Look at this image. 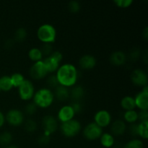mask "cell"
Segmentation results:
<instances>
[{"mask_svg":"<svg viewBox=\"0 0 148 148\" xmlns=\"http://www.w3.org/2000/svg\"><path fill=\"white\" fill-rule=\"evenodd\" d=\"M55 75L57 77L59 85L66 88L75 85L78 79L77 69L75 65L70 63L60 65Z\"/></svg>","mask_w":148,"mask_h":148,"instance_id":"cell-1","label":"cell"},{"mask_svg":"<svg viewBox=\"0 0 148 148\" xmlns=\"http://www.w3.org/2000/svg\"><path fill=\"white\" fill-rule=\"evenodd\" d=\"M54 95L49 88H42L35 91L33 97V102L38 108H46L52 105L54 101Z\"/></svg>","mask_w":148,"mask_h":148,"instance_id":"cell-2","label":"cell"},{"mask_svg":"<svg viewBox=\"0 0 148 148\" xmlns=\"http://www.w3.org/2000/svg\"><path fill=\"white\" fill-rule=\"evenodd\" d=\"M37 37L43 43L51 44L56 40V28L49 23L41 25L37 30Z\"/></svg>","mask_w":148,"mask_h":148,"instance_id":"cell-3","label":"cell"},{"mask_svg":"<svg viewBox=\"0 0 148 148\" xmlns=\"http://www.w3.org/2000/svg\"><path fill=\"white\" fill-rule=\"evenodd\" d=\"M82 125L78 120L73 119L62 122L60 125V130L62 134L66 137H74L77 135L81 131Z\"/></svg>","mask_w":148,"mask_h":148,"instance_id":"cell-4","label":"cell"},{"mask_svg":"<svg viewBox=\"0 0 148 148\" xmlns=\"http://www.w3.org/2000/svg\"><path fill=\"white\" fill-rule=\"evenodd\" d=\"M63 59V55L59 51L52 52L50 56H47L43 60L48 73H53L56 72L60 66V63Z\"/></svg>","mask_w":148,"mask_h":148,"instance_id":"cell-5","label":"cell"},{"mask_svg":"<svg viewBox=\"0 0 148 148\" xmlns=\"http://www.w3.org/2000/svg\"><path fill=\"white\" fill-rule=\"evenodd\" d=\"M17 88H18V94L20 99L25 101L33 99L35 93V88L32 81L25 79Z\"/></svg>","mask_w":148,"mask_h":148,"instance_id":"cell-6","label":"cell"},{"mask_svg":"<svg viewBox=\"0 0 148 148\" xmlns=\"http://www.w3.org/2000/svg\"><path fill=\"white\" fill-rule=\"evenodd\" d=\"M103 133V129L97 125L95 122H90L87 124L82 131V134L85 138L90 141H93L99 139Z\"/></svg>","mask_w":148,"mask_h":148,"instance_id":"cell-7","label":"cell"},{"mask_svg":"<svg viewBox=\"0 0 148 148\" xmlns=\"http://www.w3.org/2000/svg\"><path fill=\"white\" fill-rule=\"evenodd\" d=\"M5 121H7V123L11 126L18 127L24 123V114L23 111L17 108L10 109L5 115Z\"/></svg>","mask_w":148,"mask_h":148,"instance_id":"cell-8","label":"cell"},{"mask_svg":"<svg viewBox=\"0 0 148 148\" xmlns=\"http://www.w3.org/2000/svg\"><path fill=\"white\" fill-rule=\"evenodd\" d=\"M59 124L57 119L53 116L46 115L42 119V127L44 134L50 136L57 130Z\"/></svg>","mask_w":148,"mask_h":148,"instance_id":"cell-9","label":"cell"},{"mask_svg":"<svg viewBox=\"0 0 148 148\" xmlns=\"http://www.w3.org/2000/svg\"><path fill=\"white\" fill-rule=\"evenodd\" d=\"M29 74L33 79H41L44 78L49 73L42 60L34 62V64H33L29 70Z\"/></svg>","mask_w":148,"mask_h":148,"instance_id":"cell-10","label":"cell"},{"mask_svg":"<svg viewBox=\"0 0 148 148\" xmlns=\"http://www.w3.org/2000/svg\"><path fill=\"white\" fill-rule=\"evenodd\" d=\"M112 117L107 110H99L94 115V121L101 128L106 127L111 124Z\"/></svg>","mask_w":148,"mask_h":148,"instance_id":"cell-11","label":"cell"},{"mask_svg":"<svg viewBox=\"0 0 148 148\" xmlns=\"http://www.w3.org/2000/svg\"><path fill=\"white\" fill-rule=\"evenodd\" d=\"M131 81L134 85L144 87L147 85L148 76L147 72L142 69H135L131 74Z\"/></svg>","mask_w":148,"mask_h":148,"instance_id":"cell-12","label":"cell"},{"mask_svg":"<svg viewBox=\"0 0 148 148\" xmlns=\"http://www.w3.org/2000/svg\"><path fill=\"white\" fill-rule=\"evenodd\" d=\"M135 106L140 110L148 109V85L143 88L141 91L138 92L134 97Z\"/></svg>","mask_w":148,"mask_h":148,"instance_id":"cell-13","label":"cell"},{"mask_svg":"<svg viewBox=\"0 0 148 148\" xmlns=\"http://www.w3.org/2000/svg\"><path fill=\"white\" fill-rule=\"evenodd\" d=\"M75 116V113L71 105L63 106L59 110L57 114V118L61 123L73 119Z\"/></svg>","mask_w":148,"mask_h":148,"instance_id":"cell-14","label":"cell"},{"mask_svg":"<svg viewBox=\"0 0 148 148\" xmlns=\"http://www.w3.org/2000/svg\"><path fill=\"white\" fill-rule=\"evenodd\" d=\"M96 58L91 54L83 55L79 60V65L80 68L85 70L93 69L96 65Z\"/></svg>","mask_w":148,"mask_h":148,"instance_id":"cell-15","label":"cell"},{"mask_svg":"<svg viewBox=\"0 0 148 148\" xmlns=\"http://www.w3.org/2000/svg\"><path fill=\"white\" fill-rule=\"evenodd\" d=\"M127 124L124 120H115L111 124V134L116 136L123 135L127 130Z\"/></svg>","mask_w":148,"mask_h":148,"instance_id":"cell-16","label":"cell"},{"mask_svg":"<svg viewBox=\"0 0 148 148\" xmlns=\"http://www.w3.org/2000/svg\"><path fill=\"white\" fill-rule=\"evenodd\" d=\"M127 56L122 51H116L111 54L109 61L112 64L115 66H122L125 64Z\"/></svg>","mask_w":148,"mask_h":148,"instance_id":"cell-17","label":"cell"},{"mask_svg":"<svg viewBox=\"0 0 148 148\" xmlns=\"http://www.w3.org/2000/svg\"><path fill=\"white\" fill-rule=\"evenodd\" d=\"M85 90L83 86L74 85L71 90H69V98H72L74 101H80L85 96Z\"/></svg>","mask_w":148,"mask_h":148,"instance_id":"cell-18","label":"cell"},{"mask_svg":"<svg viewBox=\"0 0 148 148\" xmlns=\"http://www.w3.org/2000/svg\"><path fill=\"white\" fill-rule=\"evenodd\" d=\"M54 98H56L59 101H65L69 98V90L66 87L59 85L55 88Z\"/></svg>","mask_w":148,"mask_h":148,"instance_id":"cell-19","label":"cell"},{"mask_svg":"<svg viewBox=\"0 0 148 148\" xmlns=\"http://www.w3.org/2000/svg\"><path fill=\"white\" fill-rule=\"evenodd\" d=\"M120 104H121V108L125 111L134 110L136 107L134 97L131 96V95H126V96L123 97L121 98Z\"/></svg>","mask_w":148,"mask_h":148,"instance_id":"cell-20","label":"cell"},{"mask_svg":"<svg viewBox=\"0 0 148 148\" xmlns=\"http://www.w3.org/2000/svg\"><path fill=\"white\" fill-rule=\"evenodd\" d=\"M99 139L101 145L106 148L111 147L114 145V143H115L114 135L111 134V133H103Z\"/></svg>","mask_w":148,"mask_h":148,"instance_id":"cell-21","label":"cell"},{"mask_svg":"<svg viewBox=\"0 0 148 148\" xmlns=\"http://www.w3.org/2000/svg\"><path fill=\"white\" fill-rule=\"evenodd\" d=\"M13 88L10 76L9 75H3L0 77V90L8 92L11 90Z\"/></svg>","mask_w":148,"mask_h":148,"instance_id":"cell-22","label":"cell"},{"mask_svg":"<svg viewBox=\"0 0 148 148\" xmlns=\"http://www.w3.org/2000/svg\"><path fill=\"white\" fill-rule=\"evenodd\" d=\"M138 136L144 140L148 138V121H140L137 123Z\"/></svg>","mask_w":148,"mask_h":148,"instance_id":"cell-23","label":"cell"},{"mask_svg":"<svg viewBox=\"0 0 148 148\" xmlns=\"http://www.w3.org/2000/svg\"><path fill=\"white\" fill-rule=\"evenodd\" d=\"M124 121L125 122L134 124L138 121V112L135 110H130V111H125L124 116Z\"/></svg>","mask_w":148,"mask_h":148,"instance_id":"cell-24","label":"cell"},{"mask_svg":"<svg viewBox=\"0 0 148 148\" xmlns=\"http://www.w3.org/2000/svg\"><path fill=\"white\" fill-rule=\"evenodd\" d=\"M28 57L33 62H39V61L43 60V54L40 51V49L38 48H32L29 50L28 51Z\"/></svg>","mask_w":148,"mask_h":148,"instance_id":"cell-25","label":"cell"},{"mask_svg":"<svg viewBox=\"0 0 148 148\" xmlns=\"http://www.w3.org/2000/svg\"><path fill=\"white\" fill-rule=\"evenodd\" d=\"M10 79H11L13 88H18L25 79L23 74L20 73V72L13 73L12 75H10Z\"/></svg>","mask_w":148,"mask_h":148,"instance_id":"cell-26","label":"cell"},{"mask_svg":"<svg viewBox=\"0 0 148 148\" xmlns=\"http://www.w3.org/2000/svg\"><path fill=\"white\" fill-rule=\"evenodd\" d=\"M13 136L10 132L5 131L0 134V145L2 146H8L12 143Z\"/></svg>","mask_w":148,"mask_h":148,"instance_id":"cell-27","label":"cell"},{"mask_svg":"<svg viewBox=\"0 0 148 148\" xmlns=\"http://www.w3.org/2000/svg\"><path fill=\"white\" fill-rule=\"evenodd\" d=\"M27 36V32L25 27H18L14 33V40L17 42H23V40H25Z\"/></svg>","mask_w":148,"mask_h":148,"instance_id":"cell-28","label":"cell"},{"mask_svg":"<svg viewBox=\"0 0 148 148\" xmlns=\"http://www.w3.org/2000/svg\"><path fill=\"white\" fill-rule=\"evenodd\" d=\"M37 123L36 121L32 119H28L24 121V128L26 132L29 133H33L37 130Z\"/></svg>","mask_w":148,"mask_h":148,"instance_id":"cell-29","label":"cell"},{"mask_svg":"<svg viewBox=\"0 0 148 148\" xmlns=\"http://www.w3.org/2000/svg\"><path fill=\"white\" fill-rule=\"evenodd\" d=\"M124 148H144V143L140 139H133L125 145Z\"/></svg>","mask_w":148,"mask_h":148,"instance_id":"cell-30","label":"cell"},{"mask_svg":"<svg viewBox=\"0 0 148 148\" xmlns=\"http://www.w3.org/2000/svg\"><path fill=\"white\" fill-rule=\"evenodd\" d=\"M140 56H141V51L139 48H133L129 53V58L132 62H136L140 59Z\"/></svg>","mask_w":148,"mask_h":148,"instance_id":"cell-31","label":"cell"},{"mask_svg":"<svg viewBox=\"0 0 148 148\" xmlns=\"http://www.w3.org/2000/svg\"><path fill=\"white\" fill-rule=\"evenodd\" d=\"M38 110V106L33 102L28 103L26 104V106L24 108L25 114L28 116H32L36 113Z\"/></svg>","mask_w":148,"mask_h":148,"instance_id":"cell-32","label":"cell"},{"mask_svg":"<svg viewBox=\"0 0 148 148\" xmlns=\"http://www.w3.org/2000/svg\"><path fill=\"white\" fill-rule=\"evenodd\" d=\"M46 83H47L48 86H49V88H54V89L56 87H58L59 85V81H58L57 77H56L55 74H52L50 76L48 77L47 80H46Z\"/></svg>","mask_w":148,"mask_h":148,"instance_id":"cell-33","label":"cell"},{"mask_svg":"<svg viewBox=\"0 0 148 148\" xmlns=\"http://www.w3.org/2000/svg\"><path fill=\"white\" fill-rule=\"evenodd\" d=\"M80 3L76 0L69 1V4H68V9L72 13H77L80 10Z\"/></svg>","mask_w":148,"mask_h":148,"instance_id":"cell-34","label":"cell"},{"mask_svg":"<svg viewBox=\"0 0 148 148\" xmlns=\"http://www.w3.org/2000/svg\"><path fill=\"white\" fill-rule=\"evenodd\" d=\"M40 49L41 51L43 56H46V57L50 56L52 53V52L53 51V46H52V45L51 43H43L41 49Z\"/></svg>","mask_w":148,"mask_h":148,"instance_id":"cell-35","label":"cell"},{"mask_svg":"<svg viewBox=\"0 0 148 148\" xmlns=\"http://www.w3.org/2000/svg\"><path fill=\"white\" fill-rule=\"evenodd\" d=\"M114 2L120 8H127L132 4L133 0H115Z\"/></svg>","mask_w":148,"mask_h":148,"instance_id":"cell-36","label":"cell"},{"mask_svg":"<svg viewBox=\"0 0 148 148\" xmlns=\"http://www.w3.org/2000/svg\"><path fill=\"white\" fill-rule=\"evenodd\" d=\"M50 142L51 137L49 135L44 134V133L40 136H39V137L38 138V143L40 145H47Z\"/></svg>","mask_w":148,"mask_h":148,"instance_id":"cell-37","label":"cell"},{"mask_svg":"<svg viewBox=\"0 0 148 148\" xmlns=\"http://www.w3.org/2000/svg\"><path fill=\"white\" fill-rule=\"evenodd\" d=\"M70 105L72 106V108H73L75 114H80L82 111V109H83V107H82V105L80 101H74Z\"/></svg>","mask_w":148,"mask_h":148,"instance_id":"cell-38","label":"cell"},{"mask_svg":"<svg viewBox=\"0 0 148 148\" xmlns=\"http://www.w3.org/2000/svg\"><path fill=\"white\" fill-rule=\"evenodd\" d=\"M138 120L140 121H148L147 110H140V112H138Z\"/></svg>","mask_w":148,"mask_h":148,"instance_id":"cell-39","label":"cell"},{"mask_svg":"<svg viewBox=\"0 0 148 148\" xmlns=\"http://www.w3.org/2000/svg\"><path fill=\"white\" fill-rule=\"evenodd\" d=\"M129 133L131 134L132 136H138V132H137V123H134V124H131L128 128Z\"/></svg>","mask_w":148,"mask_h":148,"instance_id":"cell-40","label":"cell"},{"mask_svg":"<svg viewBox=\"0 0 148 148\" xmlns=\"http://www.w3.org/2000/svg\"><path fill=\"white\" fill-rule=\"evenodd\" d=\"M4 123H5V116L0 111V128L4 125Z\"/></svg>","mask_w":148,"mask_h":148,"instance_id":"cell-41","label":"cell"},{"mask_svg":"<svg viewBox=\"0 0 148 148\" xmlns=\"http://www.w3.org/2000/svg\"><path fill=\"white\" fill-rule=\"evenodd\" d=\"M13 45H14V39H10L5 42V46L8 48L12 47Z\"/></svg>","mask_w":148,"mask_h":148,"instance_id":"cell-42","label":"cell"},{"mask_svg":"<svg viewBox=\"0 0 148 148\" xmlns=\"http://www.w3.org/2000/svg\"><path fill=\"white\" fill-rule=\"evenodd\" d=\"M143 36L145 40H147L148 38V27H145L144 30H143Z\"/></svg>","mask_w":148,"mask_h":148,"instance_id":"cell-43","label":"cell"},{"mask_svg":"<svg viewBox=\"0 0 148 148\" xmlns=\"http://www.w3.org/2000/svg\"><path fill=\"white\" fill-rule=\"evenodd\" d=\"M143 59H145V63H147V51H145V52L144 54H143Z\"/></svg>","mask_w":148,"mask_h":148,"instance_id":"cell-44","label":"cell"},{"mask_svg":"<svg viewBox=\"0 0 148 148\" xmlns=\"http://www.w3.org/2000/svg\"><path fill=\"white\" fill-rule=\"evenodd\" d=\"M5 148H18V147L15 145H8L7 146V147H5Z\"/></svg>","mask_w":148,"mask_h":148,"instance_id":"cell-45","label":"cell"},{"mask_svg":"<svg viewBox=\"0 0 148 148\" xmlns=\"http://www.w3.org/2000/svg\"><path fill=\"white\" fill-rule=\"evenodd\" d=\"M0 91H1V90H0Z\"/></svg>","mask_w":148,"mask_h":148,"instance_id":"cell-46","label":"cell"}]
</instances>
